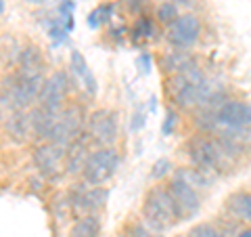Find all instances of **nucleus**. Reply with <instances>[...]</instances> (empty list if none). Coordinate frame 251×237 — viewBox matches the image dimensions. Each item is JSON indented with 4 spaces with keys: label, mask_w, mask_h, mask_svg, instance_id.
Returning a JSON list of instances; mask_svg holds the SVG:
<instances>
[{
    "label": "nucleus",
    "mask_w": 251,
    "mask_h": 237,
    "mask_svg": "<svg viewBox=\"0 0 251 237\" xmlns=\"http://www.w3.org/2000/svg\"><path fill=\"white\" fill-rule=\"evenodd\" d=\"M69 78L65 72H54L46 78V82L40 90V97H38V107L46 109V112H61L63 103L67 99V92H69Z\"/></svg>",
    "instance_id": "obj_8"
},
{
    "label": "nucleus",
    "mask_w": 251,
    "mask_h": 237,
    "mask_svg": "<svg viewBox=\"0 0 251 237\" xmlns=\"http://www.w3.org/2000/svg\"><path fill=\"white\" fill-rule=\"evenodd\" d=\"M99 235H100V220L97 214L80 216L72 227V233H69V237H99Z\"/></svg>",
    "instance_id": "obj_19"
},
{
    "label": "nucleus",
    "mask_w": 251,
    "mask_h": 237,
    "mask_svg": "<svg viewBox=\"0 0 251 237\" xmlns=\"http://www.w3.org/2000/svg\"><path fill=\"white\" fill-rule=\"evenodd\" d=\"M111 11H113V6H111V4L97 6V9H94V11L88 15V28L97 30V28L103 26V23H107L109 17H111Z\"/></svg>",
    "instance_id": "obj_22"
},
{
    "label": "nucleus",
    "mask_w": 251,
    "mask_h": 237,
    "mask_svg": "<svg viewBox=\"0 0 251 237\" xmlns=\"http://www.w3.org/2000/svg\"><path fill=\"white\" fill-rule=\"evenodd\" d=\"M2 128L9 134L13 143H23L31 134V118L25 109H13V112H2Z\"/></svg>",
    "instance_id": "obj_13"
},
{
    "label": "nucleus",
    "mask_w": 251,
    "mask_h": 237,
    "mask_svg": "<svg viewBox=\"0 0 251 237\" xmlns=\"http://www.w3.org/2000/svg\"><path fill=\"white\" fill-rule=\"evenodd\" d=\"M201 34V21L195 15H182L170 26V42L176 49H188L199 40Z\"/></svg>",
    "instance_id": "obj_10"
},
{
    "label": "nucleus",
    "mask_w": 251,
    "mask_h": 237,
    "mask_svg": "<svg viewBox=\"0 0 251 237\" xmlns=\"http://www.w3.org/2000/svg\"><path fill=\"white\" fill-rule=\"evenodd\" d=\"M59 114L57 112H46V109L36 105L29 112V118H31V134H34L38 141H46V143H49L50 137H52L54 126H57Z\"/></svg>",
    "instance_id": "obj_14"
},
{
    "label": "nucleus",
    "mask_w": 251,
    "mask_h": 237,
    "mask_svg": "<svg viewBox=\"0 0 251 237\" xmlns=\"http://www.w3.org/2000/svg\"><path fill=\"white\" fill-rule=\"evenodd\" d=\"M17 72L23 74H44V59L38 46L29 44L19 51L17 57Z\"/></svg>",
    "instance_id": "obj_17"
},
{
    "label": "nucleus",
    "mask_w": 251,
    "mask_h": 237,
    "mask_svg": "<svg viewBox=\"0 0 251 237\" xmlns=\"http://www.w3.org/2000/svg\"><path fill=\"white\" fill-rule=\"evenodd\" d=\"M176 120H178V118H176L174 112H168V114H166V122H163V126H161V132L166 134V137H168V134H172V128H174Z\"/></svg>",
    "instance_id": "obj_28"
},
{
    "label": "nucleus",
    "mask_w": 251,
    "mask_h": 237,
    "mask_svg": "<svg viewBox=\"0 0 251 237\" xmlns=\"http://www.w3.org/2000/svg\"><path fill=\"white\" fill-rule=\"evenodd\" d=\"M29 2H34V4H42L44 0H29Z\"/></svg>",
    "instance_id": "obj_31"
},
{
    "label": "nucleus",
    "mask_w": 251,
    "mask_h": 237,
    "mask_svg": "<svg viewBox=\"0 0 251 237\" xmlns=\"http://www.w3.org/2000/svg\"><path fill=\"white\" fill-rule=\"evenodd\" d=\"M109 197V191L103 187H94V185H75V189L69 191V210L77 216H88V214H97V212L105 206Z\"/></svg>",
    "instance_id": "obj_6"
},
{
    "label": "nucleus",
    "mask_w": 251,
    "mask_h": 237,
    "mask_svg": "<svg viewBox=\"0 0 251 237\" xmlns=\"http://www.w3.org/2000/svg\"><path fill=\"white\" fill-rule=\"evenodd\" d=\"M69 61H72V74H74V78L80 82V86L86 90V94L94 97L97 90H99L97 89V78H94L88 61L84 59V55L80 51H72V57H69Z\"/></svg>",
    "instance_id": "obj_15"
},
{
    "label": "nucleus",
    "mask_w": 251,
    "mask_h": 237,
    "mask_svg": "<svg viewBox=\"0 0 251 237\" xmlns=\"http://www.w3.org/2000/svg\"><path fill=\"white\" fill-rule=\"evenodd\" d=\"M186 151H188V160L193 162V166L197 170H201L203 175H222L228 166L230 155L226 151V147L220 143L214 134H199L193 137L186 143Z\"/></svg>",
    "instance_id": "obj_2"
},
{
    "label": "nucleus",
    "mask_w": 251,
    "mask_h": 237,
    "mask_svg": "<svg viewBox=\"0 0 251 237\" xmlns=\"http://www.w3.org/2000/svg\"><path fill=\"white\" fill-rule=\"evenodd\" d=\"M143 218L149 227H153L155 231H168V229L180 220L178 206L172 197L170 189H159L155 187L147 193L145 204H143Z\"/></svg>",
    "instance_id": "obj_3"
},
{
    "label": "nucleus",
    "mask_w": 251,
    "mask_h": 237,
    "mask_svg": "<svg viewBox=\"0 0 251 237\" xmlns=\"http://www.w3.org/2000/svg\"><path fill=\"white\" fill-rule=\"evenodd\" d=\"M186 237H226L222 231H218L214 225H207V223H201V225H195L191 231H188Z\"/></svg>",
    "instance_id": "obj_25"
},
{
    "label": "nucleus",
    "mask_w": 251,
    "mask_h": 237,
    "mask_svg": "<svg viewBox=\"0 0 251 237\" xmlns=\"http://www.w3.org/2000/svg\"><path fill=\"white\" fill-rule=\"evenodd\" d=\"M191 65H195V61H193L191 55L184 53V51H172L163 57V69L172 76L178 74V72H184V69L191 67Z\"/></svg>",
    "instance_id": "obj_20"
},
{
    "label": "nucleus",
    "mask_w": 251,
    "mask_h": 237,
    "mask_svg": "<svg viewBox=\"0 0 251 237\" xmlns=\"http://www.w3.org/2000/svg\"><path fill=\"white\" fill-rule=\"evenodd\" d=\"M218 92L197 65L186 67L168 80V94L180 109H201Z\"/></svg>",
    "instance_id": "obj_1"
},
{
    "label": "nucleus",
    "mask_w": 251,
    "mask_h": 237,
    "mask_svg": "<svg viewBox=\"0 0 251 237\" xmlns=\"http://www.w3.org/2000/svg\"><path fill=\"white\" fill-rule=\"evenodd\" d=\"M117 114L111 109H97L88 116V139L94 147H111L117 139Z\"/></svg>",
    "instance_id": "obj_7"
},
{
    "label": "nucleus",
    "mask_w": 251,
    "mask_h": 237,
    "mask_svg": "<svg viewBox=\"0 0 251 237\" xmlns=\"http://www.w3.org/2000/svg\"><path fill=\"white\" fill-rule=\"evenodd\" d=\"M86 122H88V118L84 116V109L80 105L63 107L49 143H54L57 147H61V149H65V151H67V149L72 147L77 139L86 134V130H84Z\"/></svg>",
    "instance_id": "obj_4"
},
{
    "label": "nucleus",
    "mask_w": 251,
    "mask_h": 237,
    "mask_svg": "<svg viewBox=\"0 0 251 237\" xmlns=\"http://www.w3.org/2000/svg\"><path fill=\"white\" fill-rule=\"evenodd\" d=\"M155 34V26H153V21L151 19H140L138 23H136V38H140V36H145V38H151Z\"/></svg>",
    "instance_id": "obj_26"
},
{
    "label": "nucleus",
    "mask_w": 251,
    "mask_h": 237,
    "mask_svg": "<svg viewBox=\"0 0 251 237\" xmlns=\"http://www.w3.org/2000/svg\"><path fill=\"white\" fill-rule=\"evenodd\" d=\"M174 178L182 180V183L191 185V187H195V189H203V187L209 185V177L203 175V172L197 170V168H178L176 175H174Z\"/></svg>",
    "instance_id": "obj_21"
},
{
    "label": "nucleus",
    "mask_w": 251,
    "mask_h": 237,
    "mask_svg": "<svg viewBox=\"0 0 251 237\" xmlns=\"http://www.w3.org/2000/svg\"><path fill=\"white\" fill-rule=\"evenodd\" d=\"M88 132L80 137L75 143L67 149L65 153V172L67 175H75V172H84V166H86V160H88Z\"/></svg>",
    "instance_id": "obj_16"
},
{
    "label": "nucleus",
    "mask_w": 251,
    "mask_h": 237,
    "mask_svg": "<svg viewBox=\"0 0 251 237\" xmlns=\"http://www.w3.org/2000/svg\"><path fill=\"white\" fill-rule=\"evenodd\" d=\"M65 149L57 147L54 143H42L34 149V166L36 170L46 178V180H59L61 170H65V166H61V162L65 160Z\"/></svg>",
    "instance_id": "obj_9"
},
{
    "label": "nucleus",
    "mask_w": 251,
    "mask_h": 237,
    "mask_svg": "<svg viewBox=\"0 0 251 237\" xmlns=\"http://www.w3.org/2000/svg\"><path fill=\"white\" fill-rule=\"evenodd\" d=\"M170 170H172V164L166 160V157H163V160H159V162H157V164L153 166L151 177H153V178H161V177H166Z\"/></svg>",
    "instance_id": "obj_27"
},
{
    "label": "nucleus",
    "mask_w": 251,
    "mask_h": 237,
    "mask_svg": "<svg viewBox=\"0 0 251 237\" xmlns=\"http://www.w3.org/2000/svg\"><path fill=\"white\" fill-rule=\"evenodd\" d=\"M117 166H120V153L115 151L113 147H99L90 151L88 160H86V166H84V183L88 185H103L107 183L109 178L115 175Z\"/></svg>",
    "instance_id": "obj_5"
},
{
    "label": "nucleus",
    "mask_w": 251,
    "mask_h": 237,
    "mask_svg": "<svg viewBox=\"0 0 251 237\" xmlns=\"http://www.w3.org/2000/svg\"><path fill=\"white\" fill-rule=\"evenodd\" d=\"M124 237H161L159 231H155L153 227H149L145 220H140V223H134L128 227V231L124 233Z\"/></svg>",
    "instance_id": "obj_24"
},
{
    "label": "nucleus",
    "mask_w": 251,
    "mask_h": 237,
    "mask_svg": "<svg viewBox=\"0 0 251 237\" xmlns=\"http://www.w3.org/2000/svg\"><path fill=\"white\" fill-rule=\"evenodd\" d=\"M74 9L75 4L72 0H61L59 2V13L50 23H49V38L54 46H59L67 40L69 31L74 30Z\"/></svg>",
    "instance_id": "obj_12"
},
{
    "label": "nucleus",
    "mask_w": 251,
    "mask_h": 237,
    "mask_svg": "<svg viewBox=\"0 0 251 237\" xmlns=\"http://www.w3.org/2000/svg\"><path fill=\"white\" fill-rule=\"evenodd\" d=\"M237 237H251V229H241L237 233Z\"/></svg>",
    "instance_id": "obj_29"
},
{
    "label": "nucleus",
    "mask_w": 251,
    "mask_h": 237,
    "mask_svg": "<svg viewBox=\"0 0 251 237\" xmlns=\"http://www.w3.org/2000/svg\"><path fill=\"white\" fill-rule=\"evenodd\" d=\"M168 189H170V193H172V197H174V202L178 206L180 220L191 218V216H195L199 212L201 200H199V193H197V189L195 187L186 185V183H182V180H178V178H172Z\"/></svg>",
    "instance_id": "obj_11"
},
{
    "label": "nucleus",
    "mask_w": 251,
    "mask_h": 237,
    "mask_svg": "<svg viewBox=\"0 0 251 237\" xmlns=\"http://www.w3.org/2000/svg\"><path fill=\"white\" fill-rule=\"evenodd\" d=\"M180 17L178 15V4L172 2V0H168V2H161L159 6H157V19H159L161 23H174L176 19Z\"/></svg>",
    "instance_id": "obj_23"
},
{
    "label": "nucleus",
    "mask_w": 251,
    "mask_h": 237,
    "mask_svg": "<svg viewBox=\"0 0 251 237\" xmlns=\"http://www.w3.org/2000/svg\"><path fill=\"white\" fill-rule=\"evenodd\" d=\"M172 2H176V4H186V6H188V4L193 2V0H172Z\"/></svg>",
    "instance_id": "obj_30"
},
{
    "label": "nucleus",
    "mask_w": 251,
    "mask_h": 237,
    "mask_svg": "<svg viewBox=\"0 0 251 237\" xmlns=\"http://www.w3.org/2000/svg\"><path fill=\"white\" fill-rule=\"evenodd\" d=\"M226 204H228V210L237 218L251 223V193L237 191V193H232L228 197V202H226Z\"/></svg>",
    "instance_id": "obj_18"
}]
</instances>
